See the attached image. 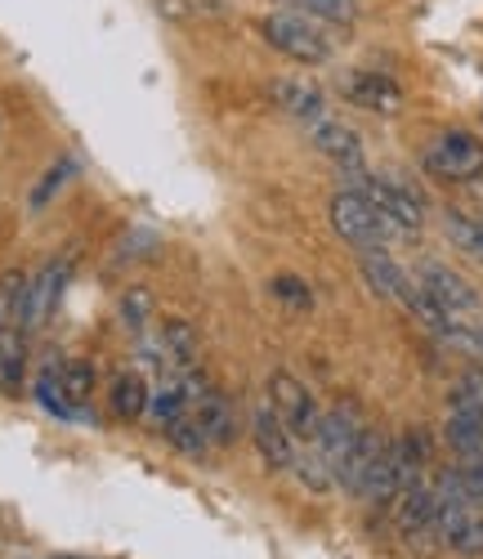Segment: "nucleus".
<instances>
[{"label": "nucleus", "instance_id": "1", "mask_svg": "<svg viewBox=\"0 0 483 559\" xmlns=\"http://www.w3.org/2000/svg\"><path fill=\"white\" fill-rule=\"evenodd\" d=\"M256 32L264 36L269 50L286 55L292 63H327L331 59V40L322 36V27L309 19V14H296V10H273V14H260L256 19Z\"/></svg>", "mask_w": 483, "mask_h": 559}, {"label": "nucleus", "instance_id": "2", "mask_svg": "<svg viewBox=\"0 0 483 559\" xmlns=\"http://www.w3.org/2000/svg\"><path fill=\"white\" fill-rule=\"evenodd\" d=\"M350 179H354V193H363L385 219H390V228L399 238H416L421 224H425V202L416 198V189H408V183L394 175H367V166L350 170Z\"/></svg>", "mask_w": 483, "mask_h": 559}, {"label": "nucleus", "instance_id": "3", "mask_svg": "<svg viewBox=\"0 0 483 559\" xmlns=\"http://www.w3.org/2000/svg\"><path fill=\"white\" fill-rule=\"evenodd\" d=\"M327 215H331V228L341 233V238L354 247V251H376V247H390L399 233L390 228V219H385L363 193H354V189H345V193H335L331 198V206H327Z\"/></svg>", "mask_w": 483, "mask_h": 559}, {"label": "nucleus", "instance_id": "4", "mask_svg": "<svg viewBox=\"0 0 483 559\" xmlns=\"http://www.w3.org/2000/svg\"><path fill=\"white\" fill-rule=\"evenodd\" d=\"M394 515H399V533L416 555H434L444 550V528H439V497H434V484L421 479L412 488H403L394 497Z\"/></svg>", "mask_w": 483, "mask_h": 559}, {"label": "nucleus", "instance_id": "5", "mask_svg": "<svg viewBox=\"0 0 483 559\" xmlns=\"http://www.w3.org/2000/svg\"><path fill=\"white\" fill-rule=\"evenodd\" d=\"M421 166H425V175L444 179V183H470L483 175V139L470 130H448L425 148Z\"/></svg>", "mask_w": 483, "mask_h": 559}, {"label": "nucleus", "instance_id": "6", "mask_svg": "<svg viewBox=\"0 0 483 559\" xmlns=\"http://www.w3.org/2000/svg\"><path fill=\"white\" fill-rule=\"evenodd\" d=\"M264 390H269L273 412L282 416V426L292 430L301 443H314V439H318V426H322V407H318V399L292 377V371H273Z\"/></svg>", "mask_w": 483, "mask_h": 559}, {"label": "nucleus", "instance_id": "7", "mask_svg": "<svg viewBox=\"0 0 483 559\" xmlns=\"http://www.w3.org/2000/svg\"><path fill=\"white\" fill-rule=\"evenodd\" d=\"M416 283H421V292L434 305H439L448 318H474V313H483V296L466 283L457 269H448L439 260H421L416 264Z\"/></svg>", "mask_w": 483, "mask_h": 559}, {"label": "nucleus", "instance_id": "8", "mask_svg": "<svg viewBox=\"0 0 483 559\" xmlns=\"http://www.w3.org/2000/svg\"><path fill=\"white\" fill-rule=\"evenodd\" d=\"M72 255H55V260H45L32 277H27V309H23V332H40L45 322L55 318L59 300H63V287H68V277H72Z\"/></svg>", "mask_w": 483, "mask_h": 559}, {"label": "nucleus", "instance_id": "9", "mask_svg": "<svg viewBox=\"0 0 483 559\" xmlns=\"http://www.w3.org/2000/svg\"><path fill=\"white\" fill-rule=\"evenodd\" d=\"M363 435H367V421H363V412L354 403H335L331 412H322V426H318L314 448L327 456L331 475H341V465L350 461V452L358 448Z\"/></svg>", "mask_w": 483, "mask_h": 559}, {"label": "nucleus", "instance_id": "10", "mask_svg": "<svg viewBox=\"0 0 483 559\" xmlns=\"http://www.w3.org/2000/svg\"><path fill=\"white\" fill-rule=\"evenodd\" d=\"M251 439H256V452H260V461L269 465V471H278V475H292V471H296L301 439L282 426V416L273 412L269 399L251 412Z\"/></svg>", "mask_w": 483, "mask_h": 559}, {"label": "nucleus", "instance_id": "11", "mask_svg": "<svg viewBox=\"0 0 483 559\" xmlns=\"http://www.w3.org/2000/svg\"><path fill=\"white\" fill-rule=\"evenodd\" d=\"M341 90H345V99H350L354 108H367V112H376V117H394V112L403 108L399 81L385 76V72H350V76L341 81Z\"/></svg>", "mask_w": 483, "mask_h": 559}, {"label": "nucleus", "instance_id": "12", "mask_svg": "<svg viewBox=\"0 0 483 559\" xmlns=\"http://www.w3.org/2000/svg\"><path fill=\"white\" fill-rule=\"evenodd\" d=\"M358 269H363V277L372 283L376 296H385V300H394V305L408 309V300H412V292H416V277H408V269H403L390 251H385V247L358 251Z\"/></svg>", "mask_w": 483, "mask_h": 559}, {"label": "nucleus", "instance_id": "13", "mask_svg": "<svg viewBox=\"0 0 483 559\" xmlns=\"http://www.w3.org/2000/svg\"><path fill=\"white\" fill-rule=\"evenodd\" d=\"M264 95L286 112V117H296L305 126H318L327 117V99H322V90L309 85V81H292V76H282V81H269L264 85Z\"/></svg>", "mask_w": 483, "mask_h": 559}, {"label": "nucleus", "instance_id": "14", "mask_svg": "<svg viewBox=\"0 0 483 559\" xmlns=\"http://www.w3.org/2000/svg\"><path fill=\"white\" fill-rule=\"evenodd\" d=\"M309 134H314V148H318L322 157H331L345 175H350V170H363V144H358V134H354L350 126L322 117L318 126H309Z\"/></svg>", "mask_w": 483, "mask_h": 559}, {"label": "nucleus", "instance_id": "15", "mask_svg": "<svg viewBox=\"0 0 483 559\" xmlns=\"http://www.w3.org/2000/svg\"><path fill=\"white\" fill-rule=\"evenodd\" d=\"M157 345H162V354H166L175 377H184V371H198L202 341H198V328H192L188 318H166L162 332H157Z\"/></svg>", "mask_w": 483, "mask_h": 559}, {"label": "nucleus", "instance_id": "16", "mask_svg": "<svg viewBox=\"0 0 483 559\" xmlns=\"http://www.w3.org/2000/svg\"><path fill=\"white\" fill-rule=\"evenodd\" d=\"M149 399H153V390H149V381H143V371H134V367L117 371L113 385H108V407H113L117 421H126V426H134V421L149 416Z\"/></svg>", "mask_w": 483, "mask_h": 559}, {"label": "nucleus", "instance_id": "17", "mask_svg": "<svg viewBox=\"0 0 483 559\" xmlns=\"http://www.w3.org/2000/svg\"><path fill=\"white\" fill-rule=\"evenodd\" d=\"M27 385V341L19 328H0V394L19 399Z\"/></svg>", "mask_w": 483, "mask_h": 559}, {"label": "nucleus", "instance_id": "18", "mask_svg": "<svg viewBox=\"0 0 483 559\" xmlns=\"http://www.w3.org/2000/svg\"><path fill=\"white\" fill-rule=\"evenodd\" d=\"M444 233H448V242H452L457 251H466V255H474V260L483 264V215L448 206V211H444Z\"/></svg>", "mask_w": 483, "mask_h": 559}, {"label": "nucleus", "instance_id": "19", "mask_svg": "<svg viewBox=\"0 0 483 559\" xmlns=\"http://www.w3.org/2000/svg\"><path fill=\"white\" fill-rule=\"evenodd\" d=\"M59 390L85 416V403L94 399V367L85 358H59Z\"/></svg>", "mask_w": 483, "mask_h": 559}, {"label": "nucleus", "instance_id": "20", "mask_svg": "<svg viewBox=\"0 0 483 559\" xmlns=\"http://www.w3.org/2000/svg\"><path fill=\"white\" fill-rule=\"evenodd\" d=\"M23 309H27V273L23 269L0 273V328L23 332Z\"/></svg>", "mask_w": 483, "mask_h": 559}, {"label": "nucleus", "instance_id": "21", "mask_svg": "<svg viewBox=\"0 0 483 559\" xmlns=\"http://www.w3.org/2000/svg\"><path fill=\"white\" fill-rule=\"evenodd\" d=\"M149 318H153V292H149V287H126V296L117 300V322H121L126 332L143 336Z\"/></svg>", "mask_w": 483, "mask_h": 559}, {"label": "nucleus", "instance_id": "22", "mask_svg": "<svg viewBox=\"0 0 483 559\" xmlns=\"http://www.w3.org/2000/svg\"><path fill=\"white\" fill-rule=\"evenodd\" d=\"M162 435H166V443H170L175 452H184V456H207V452H211V443H207L202 426L192 421V412L175 416V421H170V426H166Z\"/></svg>", "mask_w": 483, "mask_h": 559}, {"label": "nucleus", "instance_id": "23", "mask_svg": "<svg viewBox=\"0 0 483 559\" xmlns=\"http://www.w3.org/2000/svg\"><path fill=\"white\" fill-rule=\"evenodd\" d=\"M309 492H331L335 488V475H331V465H327V456L309 443V452H301L296 456V471H292Z\"/></svg>", "mask_w": 483, "mask_h": 559}, {"label": "nucleus", "instance_id": "24", "mask_svg": "<svg viewBox=\"0 0 483 559\" xmlns=\"http://www.w3.org/2000/svg\"><path fill=\"white\" fill-rule=\"evenodd\" d=\"M269 296L278 305H286V309H296V313L314 309V287L305 283V277H296V273H278L273 283H269Z\"/></svg>", "mask_w": 483, "mask_h": 559}, {"label": "nucleus", "instance_id": "25", "mask_svg": "<svg viewBox=\"0 0 483 559\" xmlns=\"http://www.w3.org/2000/svg\"><path fill=\"white\" fill-rule=\"evenodd\" d=\"M292 10L322 23H354V0H292Z\"/></svg>", "mask_w": 483, "mask_h": 559}, {"label": "nucleus", "instance_id": "26", "mask_svg": "<svg viewBox=\"0 0 483 559\" xmlns=\"http://www.w3.org/2000/svg\"><path fill=\"white\" fill-rule=\"evenodd\" d=\"M72 170H76V162H72V157H68V162H55L50 170H45V175H40V183L32 189V211H40L45 202H50V198L63 189V183H68V175H72Z\"/></svg>", "mask_w": 483, "mask_h": 559}, {"label": "nucleus", "instance_id": "27", "mask_svg": "<svg viewBox=\"0 0 483 559\" xmlns=\"http://www.w3.org/2000/svg\"><path fill=\"white\" fill-rule=\"evenodd\" d=\"M461 390L474 399L479 416H483V367H466V377H461Z\"/></svg>", "mask_w": 483, "mask_h": 559}]
</instances>
